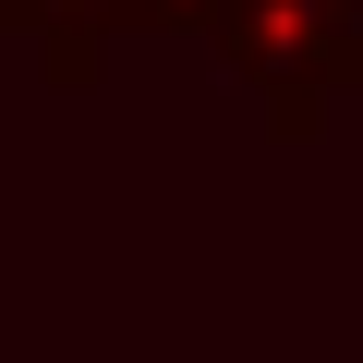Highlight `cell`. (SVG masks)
Listing matches in <instances>:
<instances>
[{
	"instance_id": "1",
	"label": "cell",
	"mask_w": 363,
	"mask_h": 363,
	"mask_svg": "<svg viewBox=\"0 0 363 363\" xmlns=\"http://www.w3.org/2000/svg\"><path fill=\"white\" fill-rule=\"evenodd\" d=\"M218 49L303 121L315 85H363V0H218Z\"/></svg>"
}]
</instances>
